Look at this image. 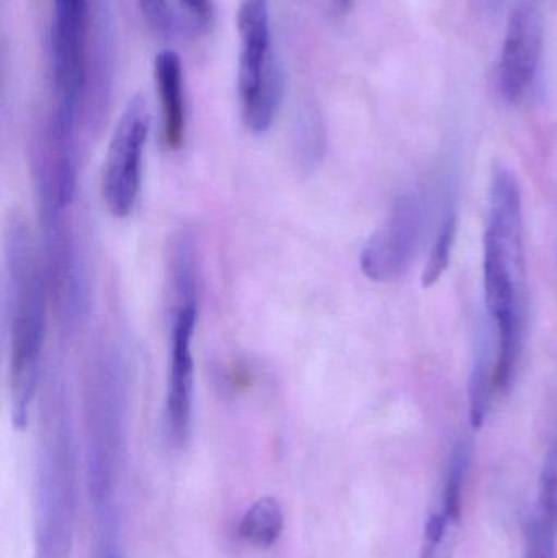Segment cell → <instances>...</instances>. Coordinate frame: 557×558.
<instances>
[{
	"label": "cell",
	"mask_w": 557,
	"mask_h": 558,
	"mask_svg": "<svg viewBox=\"0 0 557 558\" xmlns=\"http://www.w3.org/2000/svg\"><path fill=\"white\" fill-rule=\"evenodd\" d=\"M7 337L12 422L25 428L38 396L46 338L48 275L25 219L12 216L3 232Z\"/></svg>",
	"instance_id": "obj_1"
},
{
	"label": "cell",
	"mask_w": 557,
	"mask_h": 558,
	"mask_svg": "<svg viewBox=\"0 0 557 558\" xmlns=\"http://www.w3.org/2000/svg\"><path fill=\"white\" fill-rule=\"evenodd\" d=\"M484 289L497 328L496 386L506 390L512 383L522 348L525 311L522 195L516 177L507 169H497L491 183Z\"/></svg>",
	"instance_id": "obj_2"
},
{
	"label": "cell",
	"mask_w": 557,
	"mask_h": 558,
	"mask_svg": "<svg viewBox=\"0 0 557 558\" xmlns=\"http://www.w3.org/2000/svg\"><path fill=\"white\" fill-rule=\"evenodd\" d=\"M39 413L33 558H69L77 508V449L68 386L59 371L46 377Z\"/></svg>",
	"instance_id": "obj_3"
},
{
	"label": "cell",
	"mask_w": 557,
	"mask_h": 558,
	"mask_svg": "<svg viewBox=\"0 0 557 558\" xmlns=\"http://www.w3.org/2000/svg\"><path fill=\"white\" fill-rule=\"evenodd\" d=\"M85 474L95 513L117 508L118 481L126 451L130 364L117 341H104L85 384Z\"/></svg>",
	"instance_id": "obj_4"
},
{
	"label": "cell",
	"mask_w": 557,
	"mask_h": 558,
	"mask_svg": "<svg viewBox=\"0 0 557 558\" xmlns=\"http://www.w3.org/2000/svg\"><path fill=\"white\" fill-rule=\"evenodd\" d=\"M170 289L172 325L167 357L164 420L167 435L177 448H185L192 435L195 402V360L193 338L198 324L199 294L195 242L189 232L173 241L170 252Z\"/></svg>",
	"instance_id": "obj_5"
},
{
	"label": "cell",
	"mask_w": 557,
	"mask_h": 558,
	"mask_svg": "<svg viewBox=\"0 0 557 558\" xmlns=\"http://www.w3.org/2000/svg\"><path fill=\"white\" fill-rule=\"evenodd\" d=\"M238 92L242 121L251 133L270 130L283 98V77L271 46L270 3L242 0L238 12Z\"/></svg>",
	"instance_id": "obj_6"
},
{
	"label": "cell",
	"mask_w": 557,
	"mask_h": 558,
	"mask_svg": "<svg viewBox=\"0 0 557 558\" xmlns=\"http://www.w3.org/2000/svg\"><path fill=\"white\" fill-rule=\"evenodd\" d=\"M90 0H55L51 54L55 108L59 120L78 124L88 92Z\"/></svg>",
	"instance_id": "obj_7"
},
{
	"label": "cell",
	"mask_w": 557,
	"mask_h": 558,
	"mask_svg": "<svg viewBox=\"0 0 557 558\" xmlns=\"http://www.w3.org/2000/svg\"><path fill=\"white\" fill-rule=\"evenodd\" d=\"M149 130V108L136 95L128 101L111 134L101 173V195L113 218H130L136 208Z\"/></svg>",
	"instance_id": "obj_8"
},
{
	"label": "cell",
	"mask_w": 557,
	"mask_h": 558,
	"mask_svg": "<svg viewBox=\"0 0 557 558\" xmlns=\"http://www.w3.org/2000/svg\"><path fill=\"white\" fill-rule=\"evenodd\" d=\"M424 216L419 196L405 195L396 202L385 225L368 239L360 254V268L366 278L376 282L396 281L408 271L424 231Z\"/></svg>",
	"instance_id": "obj_9"
},
{
	"label": "cell",
	"mask_w": 557,
	"mask_h": 558,
	"mask_svg": "<svg viewBox=\"0 0 557 558\" xmlns=\"http://www.w3.org/2000/svg\"><path fill=\"white\" fill-rule=\"evenodd\" d=\"M542 52V16L530 3H519L510 13L499 61V88L507 100L519 101L532 87Z\"/></svg>",
	"instance_id": "obj_10"
},
{
	"label": "cell",
	"mask_w": 557,
	"mask_h": 558,
	"mask_svg": "<svg viewBox=\"0 0 557 558\" xmlns=\"http://www.w3.org/2000/svg\"><path fill=\"white\" fill-rule=\"evenodd\" d=\"M154 82L159 94L164 144L169 150L182 149L186 136L185 81L175 51L166 49L156 56Z\"/></svg>",
	"instance_id": "obj_11"
},
{
	"label": "cell",
	"mask_w": 557,
	"mask_h": 558,
	"mask_svg": "<svg viewBox=\"0 0 557 558\" xmlns=\"http://www.w3.org/2000/svg\"><path fill=\"white\" fill-rule=\"evenodd\" d=\"M284 530V511L280 501L271 495L258 498L241 518L238 534L255 549H271L280 541Z\"/></svg>",
	"instance_id": "obj_12"
},
{
	"label": "cell",
	"mask_w": 557,
	"mask_h": 558,
	"mask_svg": "<svg viewBox=\"0 0 557 558\" xmlns=\"http://www.w3.org/2000/svg\"><path fill=\"white\" fill-rule=\"evenodd\" d=\"M493 383H496V369H493V364H491L489 343L483 340V343L477 344L470 379V418L474 429H480L486 422Z\"/></svg>",
	"instance_id": "obj_13"
},
{
	"label": "cell",
	"mask_w": 557,
	"mask_h": 558,
	"mask_svg": "<svg viewBox=\"0 0 557 558\" xmlns=\"http://www.w3.org/2000/svg\"><path fill=\"white\" fill-rule=\"evenodd\" d=\"M536 520L557 533V439L549 446L540 475L538 514Z\"/></svg>",
	"instance_id": "obj_14"
},
{
	"label": "cell",
	"mask_w": 557,
	"mask_h": 558,
	"mask_svg": "<svg viewBox=\"0 0 557 558\" xmlns=\"http://www.w3.org/2000/svg\"><path fill=\"white\" fill-rule=\"evenodd\" d=\"M455 234H457V219H455L453 211H448L444 222H441L437 239L432 245L424 274H422V286L424 288H432L435 282L440 281V278L447 271L448 265H450Z\"/></svg>",
	"instance_id": "obj_15"
},
{
	"label": "cell",
	"mask_w": 557,
	"mask_h": 558,
	"mask_svg": "<svg viewBox=\"0 0 557 558\" xmlns=\"http://www.w3.org/2000/svg\"><path fill=\"white\" fill-rule=\"evenodd\" d=\"M296 150L304 166L313 167L319 162L324 153V131L319 117L307 110L300 118L296 130Z\"/></svg>",
	"instance_id": "obj_16"
},
{
	"label": "cell",
	"mask_w": 557,
	"mask_h": 558,
	"mask_svg": "<svg viewBox=\"0 0 557 558\" xmlns=\"http://www.w3.org/2000/svg\"><path fill=\"white\" fill-rule=\"evenodd\" d=\"M95 517H97L98 536L94 558H124L118 511H104Z\"/></svg>",
	"instance_id": "obj_17"
},
{
	"label": "cell",
	"mask_w": 557,
	"mask_h": 558,
	"mask_svg": "<svg viewBox=\"0 0 557 558\" xmlns=\"http://www.w3.org/2000/svg\"><path fill=\"white\" fill-rule=\"evenodd\" d=\"M137 3H140L144 20L156 35L164 36V38L175 35L179 29V20H177L169 0H137Z\"/></svg>",
	"instance_id": "obj_18"
},
{
	"label": "cell",
	"mask_w": 557,
	"mask_h": 558,
	"mask_svg": "<svg viewBox=\"0 0 557 558\" xmlns=\"http://www.w3.org/2000/svg\"><path fill=\"white\" fill-rule=\"evenodd\" d=\"M525 558H556V533L533 518L526 533Z\"/></svg>",
	"instance_id": "obj_19"
},
{
	"label": "cell",
	"mask_w": 557,
	"mask_h": 558,
	"mask_svg": "<svg viewBox=\"0 0 557 558\" xmlns=\"http://www.w3.org/2000/svg\"><path fill=\"white\" fill-rule=\"evenodd\" d=\"M186 12L193 16L198 26L206 28L213 20L211 0H180Z\"/></svg>",
	"instance_id": "obj_20"
},
{
	"label": "cell",
	"mask_w": 557,
	"mask_h": 558,
	"mask_svg": "<svg viewBox=\"0 0 557 558\" xmlns=\"http://www.w3.org/2000/svg\"><path fill=\"white\" fill-rule=\"evenodd\" d=\"M337 2V5L340 7V9H347V7L350 5V2H352V0H336Z\"/></svg>",
	"instance_id": "obj_21"
}]
</instances>
